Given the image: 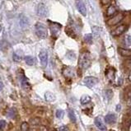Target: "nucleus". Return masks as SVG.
I'll use <instances>...</instances> for the list:
<instances>
[{
  "mask_svg": "<svg viewBox=\"0 0 131 131\" xmlns=\"http://www.w3.org/2000/svg\"><path fill=\"white\" fill-rule=\"evenodd\" d=\"M35 31L36 36L40 39H46L47 37V35H48V31H47V29L43 23H40V22H38V23L36 24L35 26Z\"/></svg>",
  "mask_w": 131,
  "mask_h": 131,
  "instance_id": "obj_1",
  "label": "nucleus"
},
{
  "mask_svg": "<svg viewBox=\"0 0 131 131\" xmlns=\"http://www.w3.org/2000/svg\"><path fill=\"white\" fill-rule=\"evenodd\" d=\"M91 64V59L88 53L82 54L79 60V66L83 69H87Z\"/></svg>",
  "mask_w": 131,
  "mask_h": 131,
  "instance_id": "obj_2",
  "label": "nucleus"
},
{
  "mask_svg": "<svg viewBox=\"0 0 131 131\" xmlns=\"http://www.w3.org/2000/svg\"><path fill=\"white\" fill-rule=\"evenodd\" d=\"M39 59L40 60V64L43 67H46L48 64V53L46 49H42L39 54Z\"/></svg>",
  "mask_w": 131,
  "mask_h": 131,
  "instance_id": "obj_3",
  "label": "nucleus"
},
{
  "mask_svg": "<svg viewBox=\"0 0 131 131\" xmlns=\"http://www.w3.org/2000/svg\"><path fill=\"white\" fill-rule=\"evenodd\" d=\"M97 83H98V79L96 78H95V77L89 76V77H86L84 78V84L87 87H90V88L96 84H97Z\"/></svg>",
  "mask_w": 131,
  "mask_h": 131,
  "instance_id": "obj_4",
  "label": "nucleus"
},
{
  "mask_svg": "<svg viewBox=\"0 0 131 131\" xmlns=\"http://www.w3.org/2000/svg\"><path fill=\"white\" fill-rule=\"evenodd\" d=\"M37 14L40 17H45L48 15V9L44 3H40L37 8Z\"/></svg>",
  "mask_w": 131,
  "mask_h": 131,
  "instance_id": "obj_5",
  "label": "nucleus"
},
{
  "mask_svg": "<svg viewBox=\"0 0 131 131\" xmlns=\"http://www.w3.org/2000/svg\"><path fill=\"white\" fill-rule=\"evenodd\" d=\"M123 15L121 14V13H119V14H117L116 15L115 17H113L111 19H110L109 21H107V24L109 25V26H116L118 23H119V22L122 21V19H123Z\"/></svg>",
  "mask_w": 131,
  "mask_h": 131,
  "instance_id": "obj_6",
  "label": "nucleus"
},
{
  "mask_svg": "<svg viewBox=\"0 0 131 131\" xmlns=\"http://www.w3.org/2000/svg\"><path fill=\"white\" fill-rule=\"evenodd\" d=\"M76 7L78 8V12L83 16L87 15V9H86V6L82 0H76Z\"/></svg>",
  "mask_w": 131,
  "mask_h": 131,
  "instance_id": "obj_7",
  "label": "nucleus"
},
{
  "mask_svg": "<svg viewBox=\"0 0 131 131\" xmlns=\"http://www.w3.org/2000/svg\"><path fill=\"white\" fill-rule=\"evenodd\" d=\"M95 125L97 127L98 130H100L101 131H107V128L106 125L104 124V122L102 121V119L100 117H96L94 120Z\"/></svg>",
  "mask_w": 131,
  "mask_h": 131,
  "instance_id": "obj_8",
  "label": "nucleus"
},
{
  "mask_svg": "<svg viewBox=\"0 0 131 131\" xmlns=\"http://www.w3.org/2000/svg\"><path fill=\"white\" fill-rule=\"evenodd\" d=\"M116 115L114 113H109L105 116V120L107 124H114L116 121Z\"/></svg>",
  "mask_w": 131,
  "mask_h": 131,
  "instance_id": "obj_9",
  "label": "nucleus"
},
{
  "mask_svg": "<svg viewBox=\"0 0 131 131\" xmlns=\"http://www.w3.org/2000/svg\"><path fill=\"white\" fill-rule=\"evenodd\" d=\"M125 29H126V26L125 25H120V26H119L118 27H116L114 31H112V36H117L121 35V34H123L125 32Z\"/></svg>",
  "mask_w": 131,
  "mask_h": 131,
  "instance_id": "obj_10",
  "label": "nucleus"
},
{
  "mask_svg": "<svg viewBox=\"0 0 131 131\" xmlns=\"http://www.w3.org/2000/svg\"><path fill=\"white\" fill-rule=\"evenodd\" d=\"M19 23L21 25V26L22 28H26L29 25V21L27 19V17H26L25 15L22 14L20 16V18H19Z\"/></svg>",
  "mask_w": 131,
  "mask_h": 131,
  "instance_id": "obj_11",
  "label": "nucleus"
},
{
  "mask_svg": "<svg viewBox=\"0 0 131 131\" xmlns=\"http://www.w3.org/2000/svg\"><path fill=\"white\" fill-rule=\"evenodd\" d=\"M45 99L48 102H53L56 100V96L54 93H52L50 92H46L45 93Z\"/></svg>",
  "mask_w": 131,
  "mask_h": 131,
  "instance_id": "obj_12",
  "label": "nucleus"
},
{
  "mask_svg": "<svg viewBox=\"0 0 131 131\" xmlns=\"http://www.w3.org/2000/svg\"><path fill=\"white\" fill-rule=\"evenodd\" d=\"M118 51H119V53L120 54V55L122 56H125V57H130V56H131V50H130V49L119 48Z\"/></svg>",
  "mask_w": 131,
  "mask_h": 131,
  "instance_id": "obj_13",
  "label": "nucleus"
},
{
  "mask_svg": "<svg viewBox=\"0 0 131 131\" xmlns=\"http://www.w3.org/2000/svg\"><path fill=\"white\" fill-rule=\"evenodd\" d=\"M17 111L15 108H10V109L8 110V112H7V116L9 117V118L14 119L15 117L17 116Z\"/></svg>",
  "mask_w": 131,
  "mask_h": 131,
  "instance_id": "obj_14",
  "label": "nucleus"
},
{
  "mask_svg": "<svg viewBox=\"0 0 131 131\" xmlns=\"http://www.w3.org/2000/svg\"><path fill=\"white\" fill-rule=\"evenodd\" d=\"M92 98L90 97L88 95H83V96L81 97V103L83 104V105H87V104H88L90 101H91Z\"/></svg>",
  "mask_w": 131,
  "mask_h": 131,
  "instance_id": "obj_15",
  "label": "nucleus"
},
{
  "mask_svg": "<svg viewBox=\"0 0 131 131\" xmlns=\"http://www.w3.org/2000/svg\"><path fill=\"white\" fill-rule=\"evenodd\" d=\"M25 62L27 65H30V66H32V65L35 64V59H34L32 56H26L25 57Z\"/></svg>",
  "mask_w": 131,
  "mask_h": 131,
  "instance_id": "obj_16",
  "label": "nucleus"
},
{
  "mask_svg": "<svg viewBox=\"0 0 131 131\" xmlns=\"http://www.w3.org/2000/svg\"><path fill=\"white\" fill-rule=\"evenodd\" d=\"M60 27H61V26H60V25H57V26H50V30H51L52 34H53V36L54 35H58L59 32H60Z\"/></svg>",
  "mask_w": 131,
  "mask_h": 131,
  "instance_id": "obj_17",
  "label": "nucleus"
},
{
  "mask_svg": "<svg viewBox=\"0 0 131 131\" xmlns=\"http://www.w3.org/2000/svg\"><path fill=\"white\" fill-rule=\"evenodd\" d=\"M69 119H71V121L72 122H73V123H75L76 122V116H75V114H74V111L73 110H69Z\"/></svg>",
  "mask_w": 131,
  "mask_h": 131,
  "instance_id": "obj_18",
  "label": "nucleus"
},
{
  "mask_svg": "<svg viewBox=\"0 0 131 131\" xmlns=\"http://www.w3.org/2000/svg\"><path fill=\"white\" fill-rule=\"evenodd\" d=\"M101 31V29L100 27H98V26H94V27H92V32H93V35L96 37L100 36Z\"/></svg>",
  "mask_w": 131,
  "mask_h": 131,
  "instance_id": "obj_19",
  "label": "nucleus"
},
{
  "mask_svg": "<svg viewBox=\"0 0 131 131\" xmlns=\"http://www.w3.org/2000/svg\"><path fill=\"white\" fill-rule=\"evenodd\" d=\"M55 115H56V117H57L58 119H62L63 117L64 116V111L61 109H59V110H56Z\"/></svg>",
  "mask_w": 131,
  "mask_h": 131,
  "instance_id": "obj_20",
  "label": "nucleus"
},
{
  "mask_svg": "<svg viewBox=\"0 0 131 131\" xmlns=\"http://www.w3.org/2000/svg\"><path fill=\"white\" fill-rule=\"evenodd\" d=\"M84 40H85V42L88 43V44H91L92 41V34H87V35H85Z\"/></svg>",
  "mask_w": 131,
  "mask_h": 131,
  "instance_id": "obj_21",
  "label": "nucleus"
},
{
  "mask_svg": "<svg viewBox=\"0 0 131 131\" xmlns=\"http://www.w3.org/2000/svg\"><path fill=\"white\" fill-rule=\"evenodd\" d=\"M22 87H23V88H27V87H30V84H29V83H28L27 78H23V79L22 80Z\"/></svg>",
  "mask_w": 131,
  "mask_h": 131,
  "instance_id": "obj_22",
  "label": "nucleus"
},
{
  "mask_svg": "<svg viewBox=\"0 0 131 131\" xmlns=\"http://www.w3.org/2000/svg\"><path fill=\"white\" fill-rule=\"evenodd\" d=\"M29 130V124L27 122H23L21 125V130L22 131H28Z\"/></svg>",
  "mask_w": 131,
  "mask_h": 131,
  "instance_id": "obj_23",
  "label": "nucleus"
},
{
  "mask_svg": "<svg viewBox=\"0 0 131 131\" xmlns=\"http://www.w3.org/2000/svg\"><path fill=\"white\" fill-rule=\"evenodd\" d=\"M106 96H107V98L108 99V101H110L113 96V92L110 89H108L106 91Z\"/></svg>",
  "mask_w": 131,
  "mask_h": 131,
  "instance_id": "obj_24",
  "label": "nucleus"
},
{
  "mask_svg": "<svg viewBox=\"0 0 131 131\" xmlns=\"http://www.w3.org/2000/svg\"><path fill=\"white\" fill-rule=\"evenodd\" d=\"M116 8H114L113 6H110L108 8V10H107V15L108 16H111L114 14L115 12H116Z\"/></svg>",
  "mask_w": 131,
  "mask_h": 131,
  "instance_id": "obj_25",
  "label": "nucleus"
},
{
  "mask_svg": "<svg viewBox=\"0 0 131 131\" xmlns=\"http://www.w3.org/2000/svg\"><path fill=\"white\" fill-rule=\"evenodd\" d=\"M40 118H34V119H31V124L32 125H38L40 124Z\"/></svg>",
  "mask_w": 131,
  "mask_h": 131,
  "instance_id": "obj_26",
  "label": "nucleus"
},
{
  "mask_svg": "<svg viewBox=\"0 0 131 131\" xmlns=\"http://www.w3.org/2000/svg\"><path fill=\"white\" fill-rule=\"evenodd\" d=\"M125 44L127 46H131V36L127 35L125 38Z\"/></svg>",
  "mask_w": 131,
  "mask_h": 131,
  "instance_id": "obj_27",
  "label": "nucleus"
},
{
  "mask_svg": "<svg viewBox=\"0 0 131 131\" xmlns=\"http://www.w3.org/2000/svg\"><path fill=\"white\" fill-rule=\"evenodd\" d=\"M7 125V122L4 119H1L0 120V130H3Z\"/></svg>",
  "mask_w": 131,
  "mask_h": 131,
  "instance_id": "obj_28",
  "label": "nucleus"
},
{
  "mask_svg": "<svg viewBox=\"0 0 131 131\" xmlns=\"http://www.w3.org/2000/svg\"><path fill=\"white\" fill-rule=\"evenodd\" d=\"M13 60L15 61V62H19L20 60H21V56H19V55H17V54H14V55H13Z\"/></svg>",
  "mask_w": 131,
  "mask_h": 131,
  "instance_id": "obj_29",
  "label": "nucleus"
},
{
  "mask_svg": "<svg viewBox=\"0 0 131 131\" xmlns=\"http://www.w3.org/2000/svg\"><path fill=\"white\" fill-rule=\"evenodd\" d=\"M68 127L65 125H61L58 128V131H68Z\"/></svg>",
  "mask_w": 131,
  "mask_h": 131,
  "instance_id": "obj_30",
  "label": "nucleus"
},
{
  "mask_svg": "<svg viewBox=\"0 0 131 131\" xmlns=\"http://www.w3.org/2000/svg\"><path fill=\"white\" fill-rule=\"evenodd\" d=\"M39 131H48V130H47V128L46 127V126L42 125V126H40Z\"/></svg>",
  "mask_w": 131,
  "mask_h": 131,
  "instance_id": "obj_31",
  "label": "nucleus"
},
{
  "mask_svg": "<svg viewBox=\"0 0 131 131\" xmlns=\"http://www.w3.org/2000/svg\"><path fill=\"white\" fill-rule=\"evenodd\" d=\"M120 110H121V106L119 104V105L116 106V111H119Z\"/></svg>",
  "mask_w": 131,
  "mask_h": 131,
  "instance_id": "obj_32",
  "label": "nucleus"
},
{
  "mask_svg": "<svg viewBox=\"0 0 131 131\" xmlns=\"http://www.w3.org/2000/svg\"><path fill=\"white\" fill-rule=\"evenodd\" d=\"M3 87H4V85H3V83L0 81V91H2L3 90Z\"/></svg>",
  "mask_w": 131,
  "mask_h": 131,
  "instance_id": "obj_33",
  "label": "nucleus"
},
{
  "mask_svg": "<svg viewBox=\"0 0 131 131\" xmlns=\"http://www.w3.org/2000/svg\"><path fill=\"white\" fill-rule=\"evenodd\" d=\"M3 41H0V50H2V49H3V48L4 47V46H3Z\"/></svg>",
  "mask_w": 131,
  "mask_h": 131,
  "instance_id": "obj_34",
  "label": "nucleus"
},
{
  "mask_svg": "<svg viewBox=\"0 0 131 131\" xmlns=\"http://www.w3.org/2000/svg\"><path fill=\"white\" fill-rule=\"evenodd\" d=\"M128 80L130 81V82H131V72L130 73V74H129V77H128Z\"/></svg>",
  "mask_w": 131,
  "mask_h": 131,
  "instance_id": "obj_35",
  "label": "nucleus"
},
{
  "mask_svg": "<svg viewBox=\"0 0 131 131\" xmlns=\"http://www.w3.org/2000/svg\"><path fill=\"white\" fill-rule=\"evenodd\" d=\"M1 31H2V26L0 25V33H1Z\"/></svg>",
  "mask_w": 131,
  "mask_h": 131,
  "instance_id": "obj_36",
  "label": "nucleus"
}]
</instances>
